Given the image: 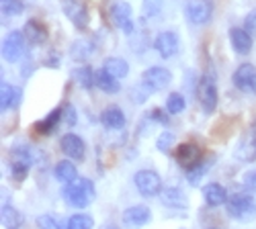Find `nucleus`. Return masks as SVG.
<instances>
[{"instance_id":"obj_1","label":"nucleus","mask_w":256,"mask_h":229,"mask_svg":"<svg viewBox=\"0 0 256 229\" xmlns=\"http://www.w3.org/2000/svg\"><path fill=\"white\" fill-rule=\"evenodd\" d=\"M62 197L70 207H74V209H84V207H88L96 199V189H94L92 180L78 178L70 184H64Z\"/></svg>"},{"instance_id":"obj_2","label":"nucleus","mask_w":256,"mask_h":229,"mask_svg":"<svg viewBox=\"0 0 256 229\" xmlns=\"http://www.w3.org/2000/svg\"><path fill=\"white\" fill-rule=\"evenodd\" d=\"M226 213L236 221H252L256 217V203L248 193H234L228 197Z\"/></svg>"},{"instance_id":"obj_3","label":"nucleus","mask_w":256,"mask_h":229,"mask_svg":"<svg viewBox=\"0 0 256 229\" xmlns=\"http://www.w3.org/2000/svg\"><path fill=\"white\" fill-rule=\"evenodd\" d=\"M197 98H199V105L203 109L205 115H211L213 111L218 109V86H216V80L209 74H203L197 82Z\"/></svg>"},{"instance_id":"obj_4","label":"nucleus","mask_w":256,"mask_h":229,"mask_svg":"<svg viewBox=\"0 0 256 229\" xmlns=\"http://www.w3.org/2000/svg\"><path fill=\"white\" fill-rule=\"evenodd\" d=\"M134 184L142 197L152 199V197H160L162 193V178L156 170H138L134 174Z\"/></svg>"},{"instance_id":"obj_5","label":"nucleus","mask_w":256,"mask_h":229,"mask_svg":"<svg viewBox=\"0 0 256 229\" xmlns=\"http://www.w3.org/2000/svg\"><path fill=\"white\" fill-rule=\"evenodd\" d=\"M33 168V152L27 145H16L10 152V172L16 180H25Z\"/></svg>"},{"instance_id":"obj_6","label":"nucleus","mask_w":256,"mask_h":229,"mask_svg":"<svg viewBox=\"0 0 256 229\" xmlns=\"http://www.w3.org/2000/svg\"><path fill=\"white\" fill-rule=\"evenodd\" d=\"M184 16L190 25H207L213 16V2L211 0H186Z\"/></svg>"},{"instance_id":"obj_7","label":"nucleus","mask_w":256,"mask_h":229,"mask_svg":"<svg viewBox=\"0 0 256 229\" xmlns=\"http://www.w3.org/2000/svg\"><path fill=\"white\" fill-rule=\"evenodd\" d=\"M25 47H27V37L23 31H12L4 37L2 41V57L6 61H18L25 55Z\"/></svg>"},{"instance_id":"obj_8","label":"nucleus","mask_w":256,"mask_h":229,"mask_svg":"<svg viewBox=\"0 0 256 229\" xmlns=\"http://www.w3.org/2000/svg\"><path fill=\"white\" fill-rule=\"evenodd\" d=\"M111 20L117 29H121L125 35L134 33V10L132 4L125 2V0H119L111 6Z\"/></svg>"},{"instance_id":"obj_9","label":"nucleus","mask_w":256,"mask_h":229,"mask_svg":"<svg viewBox=\"0 0 256 229\" xmlns=\"http://www.w3.org/2000/svg\"><path fill=\"white\" fill-rule=\"evenodd\" d=\"M142 82L150 88L152 92H158L162 88H166L170 82H172V74H170L168 68H162V66H152L142 72Z\"/></svg>"},{"instance_id":"obj_10","label":"nucleus","mask_w":256,"mask_h":229,"mask_svg":"<svg viewBox=\"0 0 256 229\" xmlns=\"http://www.w3.org/2000/svg\"><path fill=\"white\" fill-rule=\"evenodd\" d=\"M178 47H180V41H178V35L174 31H162L154 39V49L164 59L174 57L178 53Z\"/></svg>"},{"instance_id":"obj_11","label":"nucleus","mask_w":256,"mask_h":229,"mask_svg":"<svg viewBox=\"0 0 256 229\" xmlns=\"http://www.w3.org/2000/svg\"><path fill=\"white\" fill-rule=\"evenodd\" d=\"M152 221V211L144 205H134L130 209L123 211V223L130 229H140Z\"/></svg>"},{"instance_id":"obj_12","label":"nucleus","mask_w":256,"mask_h":229,"mask_svg":"<svg viewBox=\"0 0 256 229\" xmlns=\"http://www.w3.org/2000/svg\"><path fill=\"white\" fill-rule=\"evenodd\" d=\"M62 8L66 12V16L72 20V23L78 27V29H86L88 25V10L84 6L80 0H62Z\"/></svg>"},{"instance_id":"obj_13","label":"nucleus","mask_w":256,"mask_h":229,"mask_svg":"<svg viewBox=\"0 0 256 229\" xmlns=\"http://www.w3.org/2000/svg\"><path fill=\"white\" fill-rule=\"evenodd\" d=\"M60 148L70 160H84V156H86V143H84L80 135H74V133L64 135L60 141Z\"/></svg>"},{"instance_id":"obj_14","label":"nucleus","mask_w":256,"mask_h":229,"mask_svg":"<svg viewBox=\"0 0 256 229\" xmlns=\"http://www.w3.org/2000/svg\"><path fill=\"white\" fill-rule=\"evenodd\" d=\"M254 78H256V68L252 64H242V66L236 68V72H234L232 82H234V86H236L238 90L246 92V90H252Z\"/></svg>"},{"instance_id":"obj_15","label":"nucleus","mask_w":256,"mask_h":229,"mask_svg":"<svg viewBox=\"0 0 256 229\" xmlns=\"http://www.w3.org/2000/svg\"><path fill=\"white\" fill-rule=\"evenodd\" d=\"M176 162L182 166L184 170L193 168L195 164L201 162V152L195 143H180L176 148Z\"/></svg>"},{"instance_id":"obj_16","label":"nucleus","mask_w":256,"mask_h":229,"mask_svg":"<svg viewBox=\"0 0 256 229\" xmlns=\"http://www.w3.org/2000/svg\"><path fill=\"white\" fill-rule=\"evenodd\" d=\"M160 201L168 209H186V205H188L186 195L180 189H176V186H166V189H162Z\"/></svg>"},{"instance_id":"obj_17","label":"nucleus","mask_w":256,"mask_h":229,"mask_svg":"<svg viewBox=\"0 0 256 229\" xmlns=\"http://www.w3.org/2000/svg\"><path fill=\"white\" fill-rule=\"evenodd\" d=\"M230 41H232V47L236 53H250L252 51V35L246 29L234 27L230 31Z\"/></svg>"},{"instance_id":"obj_18","label":"nucleus","mask_w":256,"mask_h":229,"mask_svg":"<svg viewBox=\"0 0 256 229\" xmlns=\"http://www.w3.org/2000/svg\"><path fill=\"white\" fill-rule=\"evenodd\" d=\"M203 199L209 207H220V205H226L228 203V193L222 184L218 182H209L203 186Z\"/></svg>"},{"instance_id":"obj_19","label":"nucleus","mask_w":256,"mask_h":229,"mask_svg":"<svg viewBox=\"0 0 256 229\" xmlns=\"http://www.w3.org/2000/svg\"><path fill=\"white\" fill-rule=\"evenodd\" d=\"M23 33H25V37H27V41H29L31 45H41V43H46V41H48V29H46V25L39 23V20H35V18L27 20Z\"/></svg>"},{"instance_id":"obj_20","label":"nucleus","mask_w":256,"mask_h":229,"mask_svg":"<svg viewBox=\"0 0 256 229\" xmlns=\"http://www.w3.org/2000/svg\"><path fill=\"white\" fill-rule=\"evenodd\" d=\"M20 96H23L20 88L10 86V84H6V82H2V86H0V111L4 113L10 107H16L20 102Z\"/></svg>"},{"instance_id":"obj_21","label":"nucleus","mask_w":256,"mask_h":229,"mask_svg":"<svg viewBox=\"0 0 256 229\" xmlns=\"http://www.w3.org/2000/svg\"><path fill=\"white\" fill-rule=\"evenodd\" d=\"M94 86L100 88V90L106 92V94H117V92L121 90V82H119L115 76H111L109 72H104V70L100 68L98 72H94Z\"/></svg>"},{"instance_id":"obj_22","label":"nucleus","mask_w":256,"mask_h":229,"mask_svg":"<svg viewBox=\"0 0 256 229\" xmlns=\"http://www.w3.org/2000/svg\"><path fill=\"white\" fill-rule=\"evenodd\" d=\"M100 121H102V125L106 129L117 131V129L125 127V113L119 107H106L100 115Z\"/></svg>"},{"instance_id":"obj_23","label":"nucleus","mask_w":256,"mask_h":229,"mask_svg":"<svg viewBox=\"0 0 256 229\" xmlns=\"http://www.w3.org/2000/svg\"><path fill=\"white\" fill-rule=\"evenodd\" d=\"M0 221L6 229H20L25 223V217L18 209H14L12 205H2V211H0Z\"/></svg>"},{"instance_id":"obj_24","label":"nucleus","mask_w":256,"mask_h":229,"mask_svg":"<svg viewBox=\"0 0 256 229\" xmlns=\"http://www.w3.org/2000/svg\"><path fill=\"white\" fill-rule=\"evenodd\" d=\"M62 119H64V109H56V111H52L46 119H41V121L35 123V131L41 133V135H50V133L56 131V127L60 125Z\"/></svg>"},{"instance_id":"obj_25","label":"nucleus","mask_w":256,"mask_h":229,"mask_svg":"<svg viewBox=\"0 0 256 229\" xmlns=\"http://www.w3.org/2000/svg\"><path fill=\"white\" fill-rule=\"evenodd\" d=\"M234 156H236L240 162H254L256 160V141L252 139L250 133H246L240 139V143H238L236 152H234Z\"/></svg>"},{"instance_id":"obj_26","label":"nucleus","mask_w":256,"mask_h":229,"mask_svg":"<svg viewBox=\"0 0 256 229\" xmlns=\"http://www.w3.org/2000/svg\"><path fill=\"white\" fill-rule=\"evenodd\" d=\"M54 174H56V178H58L62 184H70V182L78 180V170H76V166H74L70 160L58 162L56 168H54Z\"/></svg>"},{"instance_id":"obj_27","label":"nucleus","mask_w":256,"mask_h":229,"mask_svg":"<svg viewBox=\"0 0 256 229\" xmlns=\"http://www.w3.org/2000/svg\"><path fill=\"white\" fill-rule=\"evenodd\" d=\"M102 70L109 72L111 76H115L117 80H121L130 74V64H127L123 57H106L102 61Z\"/></svg>"},{"instance_id":"obj_28","label":"nucleus","mask_w":256,"mask_h":229,"mask_svg":"<svg viewBox=\"0 0 256 229\" xmlns=\"http://www.w3.org/2000/svg\"><path fill=\"white\" fill-rule=\"evenodd\" d=\"M211 166H213V162H211V160H201L199 164H195V166H193V168H188V170H186V180H188V184L197 186V184L201 182V178L209 172Z\"/></svg>"},{"instance_id":"obj_29","label":"nucleus","mask_w":256,"mask_h":229,"mask_svg":"<svg viewBox=\"0 0 256 229\" xmlns=\"http://www.w3.org/2000/svg\"><path fill=\"white\" fill-rule=\"evenodd\" d=\"M92 227H94V219L86 213H76L66 223V229H92Z\"/></svg>"},{"instance_id":"obj_30","label":"nucleus","mask_w":256,"mask_h":229,"mask_svg":"<svg viewBox=\"0 0 256 229\" xmlns=\"http://www.w3.org/2000/svg\"><path fill=\"white\" fill-rule=\"evenodd\" d=\"M92 51H94V45L90 43V41H86V39H80V41H76V43L72 45V57H74L76 61H78V59L90 57Z\"/></svg>"},{"instance_id":"obj_31","label":"nucleus","mask_w":256,"mask_h":229,"mask_svg":"<svg viewBox=\"0 0 256 229\" xmlns=\"http://www.w3.org/2000/svg\"><path fill=\"white\" fill-rule=\"evenodd\" d=\"M74 78H76V82H78L82 88H92V86H94V72H92V68H88V66L78 68V70L74 72Z\"/></svg>"},{"instance_id":"obj_32","label":"nucleus","mask_w":256,"mask_h":229,"mask_svg":"<svg viewBox=\"0 0 256 229\" xmlns=\"http://www.w3.org/2000/svg\"><path fill=\"white\" fill-rule=\"evenodd\" d=\"M184 107H186V102H184V96H182L180 92H172V94L166 98V111H168L170 115H178V113H182Z\"/></svg>"},{"instance_id":"obj_33","label":"nucleus","mask_w":256,"mask_h":229,"mask_svg":"<svg viewBox=\"0 0 256 229\" xmlns=\"http://www.w3.org/2000/svg\"><path fill=\"white\" fill-rule=\"evenodd\" d=\"M0 10L4 16H16L25 10V4L20 0H0Z\"/></svg>"},{"instance_id":"obj_34","label":"nucleus","mask_w":256,"mask_h":229,"mask_svg":"<svg viewBox=\"0 0 256 229\" xmlns=\"http://www.w3.org/2000/svg\"><path fill=\"white\" fill-rule=\"evenodd\" d=\"M164 0H144V18H156L162 10Z\"/></svg>"},{"instance_id":"obj_35","label":"nucleus","mask_w":256,"mask_h":229,"mask_svg":"<svg viewBox=\"0 0 256 229\" xmlns=\"http://www.w3.org/2000/svg\"><path fill=\"white\" fill-rule=\"evenodd\" d=\"M37 227H39V229H64V227L56 221V217H52V215H39V217H37Z\"/></svg>"},{"instance_id":"obj_36","label":"nucleus","mask_w":256,"mask_h":229,"mask_svg":"<svg viewBox=\"0 0 256 229\" xmlns=\"http://www.w3.org/2000/svg\"><path fill=\"white\" fill-rule=\"evenodd\" d=\"M172 143H174V135L172 133H168V131H162V135L158 137V150L160 152H168L170 148H172Z\"/></svg>"},{"instance_id":"obj_37","label":"nucleus","mask_w":256,"mask_h":229,"mask_svg":"<svg viewBox=\"0 0 256 229\" xmlns=\"http://www.w3.org/2000/svg\"><path fill=\"white\" fill-rule=\"evenodd\" d=\"M242 180H244V186L248 189V193H252L256 197V170H248L242 176Z\"/></svg>"},{"instance_id":"obj_38","label":"nucleus","mask_w":256,"mask_h":229,"mask_svg":"<svg viewBox=\"0 0 256 229\" xmlns=\"http://www.w3.org/2000/svg\"><path fill=\"white\" fill-rule=\"evenodd\" d=\"M244 29H246L250 35L256 37V8H254L252 12H248V16H246V20H244Z\"/></svg>"},{"instance_id":"obj_39","label":"nucleus","mask_w":256,"mask_h":229,"mask_svg":"<svg viewBox=\"0 0 256 229\" xmlns=\"http://www.w3.org/2000/svg\"><path fill=\"white\" fill-rule=\"evenodd\" d=\"M64 121H66L68 125H74V123H76V111H74L72 105L64 107Z\"/></svg>"},{"instance_id":"obj_40","label":"nucleus","mask_w":256,"mask_h":229,"mask_svg":"<svg viewBox=\"0 0 256 229\" xmlns=\"http://www.w3.org/2000/svg\"><path fill=\"white\" fill-rule=\"evenodd\" d=\"M150 119H152V121H158V123H162V125H166V123H168V117H166L160 109H154V111L150 113Z\"/></svg>"},{"instance_id":"obj_41","label":"nucleus","mask_w":256,"mask_h":229,"mask_svg":"<svg viewBox=\"0 0 256 229\" xmlns=\"http://www.w3.org/2000/svg\"><path fill=\"white\" fill-rule=\"evenodd\" d=\"M248 133H250V135H252V139L256 141V119L252 121V125H250V129H248Z\"/></svg>"},{"instance_id":"obj_42","label":"nucleus","mask_w":256,"mask_h":229,"mask_svg":"<svg viewBox=\"0 0 256 229\" xmlns=\"http://www.w3.org/2000/svg\"><path fill=\"white\" fill-rule=\"evenodd\" d=\"M102 229H117V227H115V225H104Z\"/></svg>"},{"instance_id":"obj_43","label":"nucleus","mask_w":256,"mask_h":229,"mask_svg":"<svg viewBox=\"0 0 256 229\" xmlns=\"http://www.w3.org/2000/svg\"><path fill=\"white\" fill-rule=\"evenodd\" d=\"M252 92L256 94V78H254V86H252Z\"/></svg>"}]
</instances>
